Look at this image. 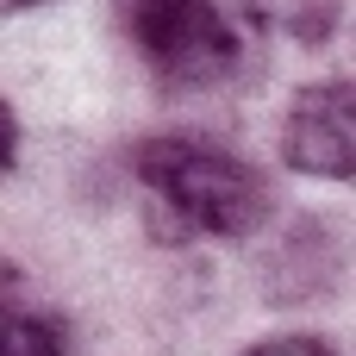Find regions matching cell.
Segmentation results:
<instances>
[{
  "label": "cell",
  "instance_id": "cell-2",
  "mask_svg": "<svg viewBox=\"0 0 356 356\" xmlns=\"http://www.w3.org/2000/svg\"><path fill=\"white\" fill-rule=\"evenodd\" d=\"M125 25L169 88H219L250 63V44L219 0H125Z\"/></svg>",
  "mask_w": 356,
  "mask_h": 356
},
{
  "label": "cell",
  "instance_id": "cell-7",
  "mask_svg": "<svg viewBox=\"0 0 356 356\" xmlns=\"http://www.w3.org/2000/svg\"><path fill=\"white\" fill-rule=\"evenodd\" d=\"M13 163H19V113L0 100V175H6Z\"/></svg>",
  "mask_w": 356,
  "mask_h": 356
},
{
  "label": "cell",
  "instance_id": "cell-4",
  "mask_svg": "<svg viewBox=\"0 0 356 356\" xmlns=\"http://www.w3.org/2000/svg\"><path fill=\"white\" fill-rule=\"evenodd\" d=\"M250 25L294 38V44H325L344 25V0H232Z\"/></svg>",
  "mask_w": 356,
  "mask_h": 356
},
{
  "label": "cell",
  "instance_id": "cell-8",
  "mask_svg": "<svg viewBox=\"0 0 356 356\" xmlns=\"http://www.w3.org/2000/svg\"><path fill=\"white\" fill-rule=\"evenodd\" d=\"M13 300H19V269L0 263V307H13Z\"/></svg>",
  "mask_w": 356,
  "mask_h": 356
},
{
  "label": "cell",
  "instance_id": "cell-5",
  "mask_svg": "<svg viewBox=\"0 0 356 356\" xmlns=\"http://www.w3.org/2000/svg\"><path fill=\"white\" fill-rule=\"evenodd\" d=\"M0 356H69V325L63 313L38 307H0Z\"/></svg>",
  "mask_w": 356,
  "mask_h": 356
},
{
  "label": "cell",
  "instance_id": "cell-1",
  "mask_svg": "<svg viewBox=\"0 0 356 356\" xmlns=\"http://www.w3.org/2000/svg\"><path fill=\"white\" fill-rule=\"evenodd\" d=\"M138 188L144 225L156 244H200V238H250L269 219V181L200 138H150L138 144Z\"/></svg>",
  "mask_w": 356,
  "mask_h": 356
},
{
  "label": "cell",
  "instance_id": "cell-6",
  "mask_svg": "<svg viewBox=\"0 0 356 356\" xmlns=\"http://www.w3.org/2000/svg\"><path fill=\"white\" fill-rule=\"evenodd\" d=\"M238 356H338L325 338H307V332H288V338H263V344H250V350Z\"/></svg>",
  "mask_w": 356,
  "mask_h": 356
},
{
  "label": "cell",
  "instance_id": "cell-9",
  "mask_svg": "<svg viewBox=\"0 0 356 356\" xmlns=\"http://www.w3.org/2000/svg\"><path fill=\"white\" fill-rule=\"evenodd\" d=\"M25 6H38V0H0V19H13V13H25Z\"/></svg>",
  "mask_w": 356,
  "mask_h": 356
},
{
  "label": "cell",
  "instance_id": "cell-3",
  "mask_svg": "<svg viewBox=\"0 0 356 356\" xmlns=\"http://www.w3.org/2000/svg\"><path fill=\"white\" fill-rule=\"evenodd\" d=\"M282 163L294 175L350 181L356 175V88L344 75L307 81L282 119Z\"/></svg>",
  "mask_w": 356,
  "mask_h": 356
}]
</instances>
